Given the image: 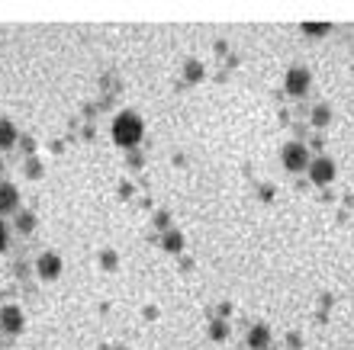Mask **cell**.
Returning <instances> with one entry per match:
<instances>
[{
	"label": "cell",
	"instance_id": "6da1fadb",
	"mask_svg": "<svg viewBox=\"0 0 354 350\" xmlns=\"http://www.w3.org/2000/svg\"><path fill=\"white\" fill-rule=\"evenodd\" d=\"M145 135V122H142L139 113H120L113 119V142L120 148H136Z\"/></svg>",
	"mask_w": 354,
	"mask_h": 350
},
{
	"label": "cell",
	"instance_id": "7a4b0ae2",
	"mask_svg": "<svg viewBox=\"0 0 354 350\" xmlns=\"http://www.w3.org/2000/svg\"><path fill=\"white\" fill-rule=\"evenodd\" d=\"M280 164L287 167L290 174H299V171H309L313 157H309V148L303 142H287L283 151H280Z\"/></svg>",
	"mask_w": 354,
	"mask_h": 350
},
{
	"label": "cell",
	"instance_id": "3957f363",
	"mask_svg": "<svg viewBox=\"0 0 354 350\" xmlns=\"http://www.w3.org/2000/svg\"><path fill=\"white\" fill-rule=\"evenodd\" d=\"M309 84H313V74H309V68H290L287 71V81H283V87H287L290 97H303V93H309Z\"/></svg>",
	"mask_w": 354,
	"mask_h": 350
},
{
	"label": "cell",
	"instance_id": "277c9868",
	"mask_svg": "<svg viewBox=\"0 0 354 350\" xmlns=\"http://www.w3.org/2000/svg\"><path fill=\"white\" fill-rule=\"evenodd\" d=\"M309 180L316 186H326L335 180V161L332 157H313V164H309Z\"/></svg>",
	"mask_w": 354,
	"mask_h": 350
},
{
	"label": "cell",
	"instance_id": "5b68a950",
	"mask_svg": "<svg viewBox=\"0 0 354 350\" xmlns=\"http://www.w3.org/2000/svg\"><path fill=\"white\" fill-rule=\"evenodd\" d=\"M19 209V190L13 184H3L0 180V215H10V212Z\"/></svg>",
	"mask_w": 354,
	"mask_h": 350
},
{
	"label": "cell",
	"instance_id": "8992f818",
	"mask_svg": "<svg viewBox=\"0 0 354 350\" xmlns=\"http://www.w3.org/2000/svg\"><path fill=\"white\" fill-rule=\"evenodd\" d=\"M0 324H3V331L17 334L19 328H23V312H19L17 305H7V309L0 312Z\"/></svg>",
	"mask_w": 354,
	"mask_h": 350
},
{
	"label": "cell",
	"instance_id": "52a82bcc",
	"mask_svg": "<svg viewBox=\"0 0 354 350\" xmlns=\"http://www.w3.org/2000/svg\"><path fill=\"white\" fill-rule=\"evenodd\" d=\"M268 344H270L268 324H254L252 331H248V347L252 350H268Z\"/></svg>",
	"mask_w": 354,
	"mask_h": 350
},
{
	"label": "cell",
	"instance_id": "ba28073f",
	"mask_svg": "<svg viewBox=\"0 0 354 350\" xmlns=\"http://www.w3.org/2000/svg\"><path fill=\"white\" fill-rule=\"evenodd\" d=\"M17 145V126L10 119H0V151L3 148H13Z\"/></svg>",
	"mask_w": 354,
	"mask_h": 350
},
{
	"label": "cell",
	"instance_id": "9c48e42d",
	"mask_svg": "<svg viewBox=\"0 0 354 350\" xmlns=\"http://www.w3.org/2000/svg\"><path fill=\"white\" fill-rule=\"evenodd\" d=\"M58 267H62V260L55 257V254H46V257H39V273L42 277H58Z\"/></svg>",
	"mask_w": 354,
	"mask_h": 350
},
{
	"label": "cell",
	"instance_id": "30bf717a",
	"mask_svg": "<svg viewBox=\"0 0 354 350\" xmlns=\"http://www.w3.org/2000/svg\"><path fill=\"white\" fill-rule=\"evenodd\" d=\"M328 119H332V110H328L326 103H319L316 110H313V122H316V126H326Z\"/></svg>",
	"mask_w": 354,
	"mask_h": 350
},
{
	"label": "cell",
	"instance_id": "8fae6325",
	"mask_svg": "<svg viewBox=\"0 0 354 350\" xmlns=\"http://www.w3.org/2000/svg\"><path fill=\"white\" fill-rule=\"evenodd\" d=\"M303 32H309V36H319V32H328V23H303Z\"/></svg>",
	"mask_w": 354,
	"mask_h": 350
},
{
	"label": "cell",
	"instance_id": "7c38bea8",
	"mask_svg": "<svg viewBox=\"0 0 354 350\" xmlns=\"http://www.w3.org/2000/svg\"><path fill=\"white\" fill-rule=\"evenodd\" d=\"M7 241H10V231H7V225H3V219H0V254L7 251Z\"/></svg>",
	"mask_w": 354,
	"mask_h": 350
},
{
	"label": "cell",
	"instance_id": "4fadbf2b",
	"mask_svg": "<svg viewBox=\"0 0 354 350\" xmlns=\"http://www.w3.org/2000/svg\"><path fill=\"white\" fill-rule=\"evenodd\" d=\"M19 229H23V231L32 229V215H29V212H23V222H19Z\"/></svg>",
	"mask_w": 354,
	"mask_h": 350
},
{
	"label": "cell",
	"instance_id": "5bb4252c",
	"mask_svg": "<svg viewBox=\"0 0 354 350\" xmlns=\"http://www.w3.org/2000/svg\"><path fill=\"white\" fill-rule=\"evenodd\" d=\"M187 74H190V77H203V68H200V65H190V68H187Z\"/></svg>",
	"mask_w": 354,
	"mask_h": 350
},
{
	"label": "cell",
	"instance_id": "9a60e30c",
	"mask_svg": "<svg viewBox=\"0 0 354 350\" xmlns=\"http://www.w3.org/2000/svg\"><path fill=\"white\" fill-rule=\"evenodd\" d=\"M0 171H3V161H0Z\"/></svg>",
	"mask_w": 354,
	"mask_h": 350
}]
</instances>
